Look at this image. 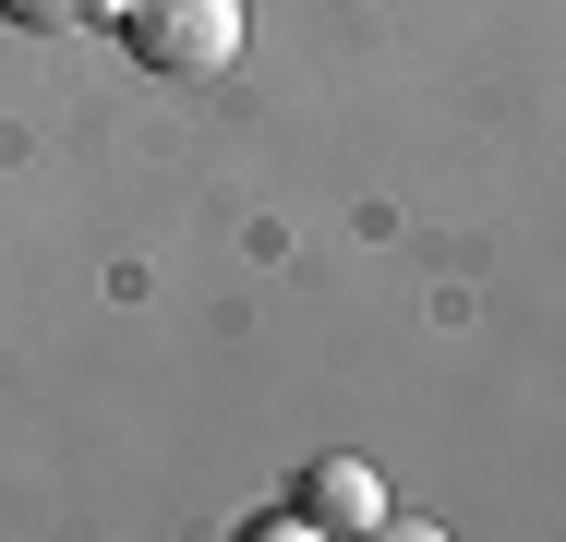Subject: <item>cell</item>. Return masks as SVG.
Wrapping results in <instances>:
<instances>
[{
	"label": "cell",
	"instance_id": "cell-1",
	"mask_svg": "<svg viewBox=\"0 0 566 542\" xmlns=\"http://www.w3.org/2000/svg\"><path fill=\"white\" fill-rule=\"evenodd\" d=\"M120 49L145 73H229L241 61V0H120Z\"/></svg>",
	"mask_w": 566,
	"mask_h": 542
},
{
	"label": "cell",
	"instance_id": "cell-2",
	"mask_svg": "<svg viewBox=\"0 0 566 542\" xmlns=\"http://www.w3.org/2000/svg\"><path fill=\"white\" fill-rule=\"evenodd\" d=\"M290 519H302V531H386V482H374L361 458H314V470L290 482Z\"/></svg>",
	"mask_w": 566,
	"mask_h": 542
},
{
	"label": "cell",
	"instance_id": "cell-3",
	"mask_svg": "<svg viewBox=\"0 0 566 542\" xmlns=\"http://www.w3.org/2000/svg\"><path fill=\"white\" fill-rule=\"evenodd\" d=\"M0 24H24V37H85V24H120V0H0Z\"/></svg>",
	"mask_w": 566,
	"mask_h": 542
}]
</instances>
